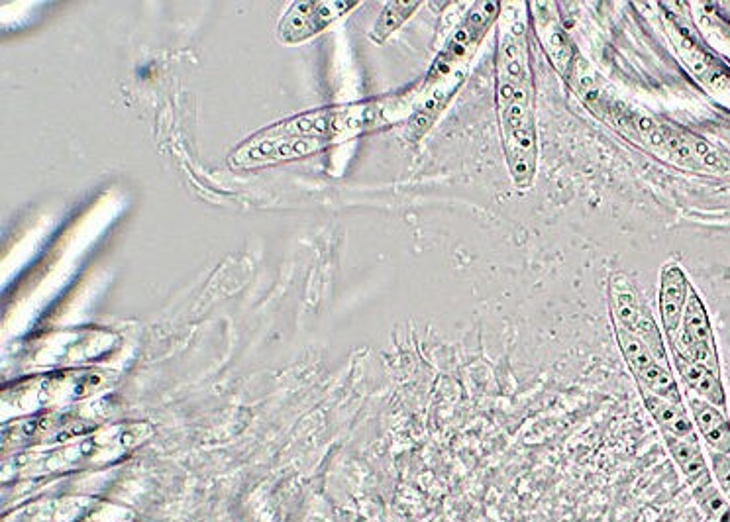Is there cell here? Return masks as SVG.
<instances>
[{"mask_svg": "<svg viewBox=\"0 0 730 522\" xmlns=\"http://www.w3.org/2000/svg\"><path fill=\"white\" fill-rule=\"evenodd\" d=\"M497 118L503 154L517 189H530L538 167L534 81L522 24L503 30L497 44Z\"/></svg>", "mask_w": 730, "mask_h": 522, "instance_id": "1", "label": "cell"}, {"mask_svg": "<svg viewBox=\"0 0 730 522\" xmlns=\"http://www.w3.org/2000/svg\"><path fill=\"white\" fill-rule=\"evenodd\" d=\"M609 307L613 326L623 328L628 334L642 340L646 348L652 352V356L658 360V364H662L666 369H672L664 336L654 316L638 297L634 283L621 271H615L609 279Z\"/></svg>", "mask_w": 730, "mask_h": 522, "instance_id": "2", "label": "cell"}, {"mask_svg": "<svg viewBox=\"0 0 730 522\" xmlns=\"http://www.w3.org/2000/svg\"><path fill=\"white\" fill-rule=\"evenodd\" d=\"M501 12V2H477L468 18L456 28L452 38L446 42L440 55L434 59L426 83H436L448 77L456 67L470 61L471 55L481 44L487 30L493 26Z\"/></svg>", "mask_w": 730, "mask_h": 522, "instance_id": "3", "label": "cell"}, {"mask_svg": "<svg viewBox=\"0 0 730 522\" xmlns=\"http://www.w3.org/2000/svg\"><path fill=\"white\" fill-rule=\"evenodd\" d=\"M613 328H615L617 342L623 352L626 366L634 375V379L638 381L640 391H648L670 403L683 405V397H681L678 381H676L672 369H666L662 364H658V360L652 356V352L646 348V344L642 340L628 334L623 328H617V326H613Z\"/></svg>", "mask_w": 730, "mask_h": 522, "instance_id": "4", "label": "cell"}, {"mask_svg": "<svg viewBox=\"0 0 730 522\" xmlns=\"http://www.w3.org/2000/svg\"><path fill=\"white\" fill-rule=\"evenodd\" d=\"M354 6H358V2H352V0L297 2L285 12V16L279 24V38L287 44H295V42L313 38L314 34L322 32L328 24H332L336 18L344 16Z\"/></svg>", "mask_w": 730, "mask_h": 522, "instance_id": "5", "label": "cell"}, {"mask_svg": "<svg viewBox=\"0 0 730 522\" xmlns=\"http://www.w3.org/2000/svg\"><path fill=\"white\" fill-rule=\"evenodd\" d=\"M691 283L676 261H668L660 269V291H658V309L664 334L668 336L670 344L678 336L683 311L687 305V297L691 291Z\"/></svg>", "mask_w": 730, "mask_h": 522, "instance_id": "6", "label": "cell"}, {"mask_svg": "<svg viewBox=\"0 0 730 522\" xmlns=\"http://www.w3.org/2000/svg\"><path fill=\"white\" fill-rule=\"evenodd\" d=\"M687 407L693 418V424L701 438L709 444L713 452L730 456V420L727 411L691 395L687 399Z\"/></svg>", "mask_w": 730, "mask_h": 522, "instance_id": "7", "label": "cell"}, {"mask_svg": "<svg viewBox=\"0 0 730 522\" xmlns=\"http://www.w3.org/2000/svg\"><path fill=\"white\" fill-rule=\"evenodd\" d=\"M685 346L717 348L707 307H705L703 299L699 297V293L693 287L689 291L678 336L672 342V350H679V348H685Z\"/></svg>", "mask_w": 730, "mask_h": 522, "instance_id": "8", "label": "cell"}, {"mask_svg": "<svg viewBox=\"0 0 730 522\" xmlns=\"http://www.w3.org/2000/svg\"><path fill=\"white\" fill-rule=\"evenodd\" d=\"M674 366L678 369V373L681 375L683 383L687 385V389L695 397L727 411V393H725L721 375H717L709 367L689 362V360L681 358L678 354H674Z\"/></svg>", "mask_w": 730, "mask_h": 522, "instance_id": "9", "label": "cell"}, {"mask_svg": "<svg viewBox=\"0 0 730 522\" xmlns=\"http://www.w3.org/2000/svg\"><path fill=\"white\" fill-rule=\"evenodd\" d=\"M640 393H642L648 413L656 420V424L662 428L664 434L674 436L679 440H687V442H699L697 428L693 424V418L687 415L685 405L670 403L648 391H640Z\"/></svg>", "mask_w": 730, "mask_h": 522, "instance_id": "10", "label": "cell"}, {"mask_svg": "<svg viewBox=\"0 0 730 522\" xmlns=\"http://www.w3.org/2000/svg\"><path fill=\"white\" fill-rule=\"evenodd\" d=\"M664 438H666L668 450L672 452V456H674L679 470L683 471V475L687 477V481H689V485L693 489H697V487L707 485V483L713 481L711 471H709V466L705 462V456H703V450H701L699 442L679 440V438L668 436V434H664Z\"/></svg>", "mask_w": 730, "mask_h": 522, "instance_id": "11", "label": "cell"}, {"mask_svg": "<svg viewBox=\"0 0 730 522\" xmlns=\"http://www.w3.org/2000/svg\"><path fill=\"white\" fill-rule=\"evenodd\" d=\"M418 6H420L418 0L387 2L371 30V40L377 44H383L397 28H401L403 22L409 20V16L417 10Z\"/></svg>", "mask_w": 730, "mask_h": 522, "instance_id": "12", "label": "cell"}, {"mask_svg": "<svg viewBox=\"0 0 730 522\" xmlns=\"http://www.w3.org/2000/svg\"><path fill=\"white\" fill-rule=\"evenodd\" d=\"M542 42H544V48H546L548 53H550V59H552V63L556 65L558 73L566 75V73L570 71V67H572L575 57L574 44H572V40L568 38V34H566L562 28L554 26V28H552V30H550L544 38H542Z\"/></svg>", "mask_w": 730, "mask_h": 522, "instance_id": "13", "label": "cell"}, {"mask_svg": "<svg viewBox=\"0 0 730 522\" xmlns=\"http://www.w3.org/2000/svg\"><path fill=\"white\" fill-rule=\"evenodd\" d=\"M711 470H713V479L719 485L721 493L725 495V499L730 503V456L729 454H719V452H711Z\"/></svg>", "mask_w": 730, "mask_h": 522, "instance_id": "14", "label": "cell"}]
</instances>
